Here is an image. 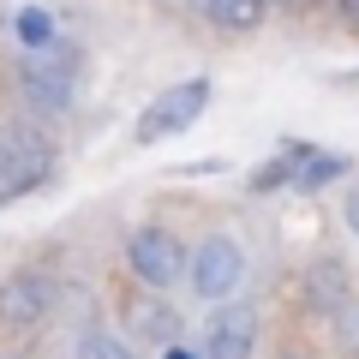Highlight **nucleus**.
<instances>
[{
    "label": "nucleus",
    "instance_id": "20e7f679",
    "mask_svg": "<svg viewBox=\"0 0 359 359\" xmlns=\"http://www.w3.org/2000/svg\"><path fill=\"white\" fill-rule=\"evenodd\" d=\"M186 276H192V294L198 299H228L233 287L245 282V252L233 233H210L192 257H186Z\"/></svg>",
    "mask_w": 359,
    "mask_h": 359
},
{
    "label": "nucleus",
    "instance_id": "0eeeda50",
    "mask_svg": "<svg viewBox=\"0 0 359 359\" xmlns=\"http://www.w3.org/2000/svg\"><path fill=\"white\" fill-rule=\"evenodd\" d=\"M257 353V311L240 299H216L204 323V359H252Z\"/></svg>",
    "mask_w": 359,
    "mask_h": 359
},
{
    "label": "nucleus",
    "instance_id": "f257e3e1",
    "mask_svg": "<svg viewBox=\"0 0 359 359\" xmlns=\"http://www.w3.org/2000/svg\"><path fill=\"white\" fill-rule=\"evenodd\" d=\"M54 174V138L30 120H6L0 126V204H18Z\"/></svg>",
    "mask_w": 359,
    "mask_h": 359
},
{
    "label": "nucleus",
    "instance_id": "ddd939ff",
    "mask_svg": "<svg viewBox=\"0 0 359 359\" xmlns=\"http://www.w3.org/2000/svg\"><path fill=\"white\" fill-rule=\"evenodd\" d=\"M72 359H132V347L120 341V335H108V330H84Z\"/></svg>",
    "mask_w": 359,
    "mask_h": 359
},
{
    "label": "nucleus",
    "instance_id": "a211bd4d",
    "mask_svg": "<svg viewBox=\"0 0 359 359\" xmlns=\"http://www.w3.org/2000/svg\"><path fill=\"white\" fill-rule=\"evenodd\" d=\"M162 359H204V347H198V353L192 347H162Z\"/></svg>",
    "mask_w": 359,
    "mask_h": 359
},
{
    "label": "nucleus",
    "instance_id": "9d476101",
    "mask_svg": "<svg viewBox=\"0 0 359 359\" xmlns=\"http://www.w3.org/2000/svg\"><path fill=\"white\" fill-rule=\"evenodd\" d=\"M264 13H269L264 0H204V18L216 30H257Z\"/></svg>",
    "mask_w": 359,
    "mask_h": 359
},
{
    "label": "nucleus",
    "instance_id": "f8f14e48",
    "mask_svg": "<svg viewBox=\"0 0 359 359\" xmlns=\"http://www.w3.org/2000/svg\"><path fill=\"white\" fill-rule=\"evenodd\" d=\"M306 156H311L306 144H299V150H282L269 168H257V174H252V192H276V186H287V180L299 174V162H306Z\"/></svg>",
    "mask_w": 359,
    "mask_h": 359
},
{
    "label": "nucleus",
    "instance_id": "f03ea898",
    "mask_svg": "<svg viewBox=\"0 0 359 359\" xmlns=\"http://www.w3.org/2000/svg\"><path fill=\"white\" fill-rule=\"evenodd\" d=\"M72 84H78V48L72 42H42V48H25L18 60V90H25V102L36 114H66L72 108Z\"/></svg>",
    "mask_w": 359,
    "mask_h": 359
},
{
    "label": "nucleus",
    "instance_id": "f3484780",
    "mask_svg": "<svg viewBox=\"0 0 359 359\" xmlns=\"http://www.w3.org/2000/svg\"><path fill=\"white\" fill-rule=\"evenodd\" d=\"M330 6H335V13L347 18V25H359V0H330Z\"/></svg>",
    "mask_w": 359,
    "mask_h": 359
},
{
    "label": "nucleus",
    "instance_id": "4468645a",
    "mask_svg": "<svg viewBox=\"0 0 359 359\" xmlns=\"http://www.w3.org/2000/svg\"><path fill=\"white\" fill-rule=\"evenodd\" d=\"M13 30H18V42H25V48H42V42H54V18L42 13V6H25V13L13 18Z\"/></svg>",
    "mask_w": 359,
    "mask_h": 359
},
{
    "label": "nucleus",
    "instance_id": "423d86ee",
    "mask_svg": "<svg viewBox=\"0 0 359 359\" xmlns=\"http://www.w3.org/2000/svg\"><path fill=\"white\" fill-rule=\"evenodd\" d=\"M126 264H132V276H138L144 287H174L180 276H186V245L168 228H138L132 245H126Z\"/></svg>",
    "mask_w": 359,
    "mask_h": 359
},
{
    "label": "nucleus",
    "instance_id": "1a4fd4ad",
    "mask_svg": "<svg viewBox=\"0 0 359 359\" xmlns=\"http://www.w3.org/2000/svg\"><path fill=\"white\" fill-rule=\"evenodd\" d=\"M126 330L150 347H174L180 341V311L162 299V287H144L138 299H126Z\"/></svg>",
    "mask_w": 359,
    "mask_h": 359
},
{
    "label": "nucleus",
    "instance_id": "9b49d317",
    "mask_svg": "<svg viewBox=\"0 0 359 359\" xmlns=\"http://www.w3.org/2000/svg\"><path fill=\"white\" fill-rule=\"evenodd\" d=\"M341 174H347V156H323V150H311L306 162H299L294 186H299V192H318V186H330V180H341Z\"/></svg>",
    "mask_w": 359,
    "mask_h": 359
},
{
    "label": "nucleus",
    "instance_id": "dca6fc26",
    "mask_svg": "<svg viewBox=\"0 0 359 359\" xmlns=\"http://www.w3.org/2000/svg\"><path fill=\"white\" fill-rule=\"evenodd\" d=\"M341 216H347V228L359 233V186H347V198H341Z\"/></svg>",
    "mask_w": 359,
    "mask_h": 359
},
{
    "label": "nucleus",
    "instance_id": "6e6552de",
    "mask_svg": "<svg viewBox=\"0 0 359 359\" xmlns=\"http://www.w3.org/2000/svg\"><path fill=\"white\" fill-rule=\"evenodd\" d=\"M347 294H353V269H347L341 257H318V264L299 276V299H306V311H318V318H335V311L347 306Z\"/></svg>",
    "mask_w": 359,
    "mask_h": 359
},
{
    "label": "nucleus",
    "instance_id": "7ed1b4c3",
    "mask_svg": "<svg viewBox=\"0 0 359 359\" xmlns=\"http://www.w3.org/2000/svg\"><path fill=\"white\" fill-rule=\"evenodd\" d=\"M204 108H210V78H186V84L156 90V102L138 114V144H162L174 132H186Z\"/></svg>",
    "mask_w": 359,
    "mask_h": 359
},
{
    "label": "nucleus",
    "instance_id": "2eb2a0df",
    "mask_svg": "<svg viewBox=\"0 0 359 359\" xmlns=\"http://www.w3.org/2000/svg\"><path fill=\"white\" fill-rule=\"evenodd\" d=\"M335 335H341V353L359 359V294H347V306L335 311Z\"/></svg>",
    "mask_w": 359,
    "mask_h": 359
},
{
    "label": "nucleus",
    "instance_id": "39448f33",
    "mask_svg": "<svg viewBox=\"0 0 359 359\" xmlns=\"http://www.w3.org/2000/svg\"><path fill=\"white\" fill-rule=\"evenodd\" d=\"M60 306V282L42 276V269H18L0 282V323H13V330H36V323L54 318Z\"/></svg>",
    "mask_w": 359,
    "mask_h": 359
}]
</instances>
